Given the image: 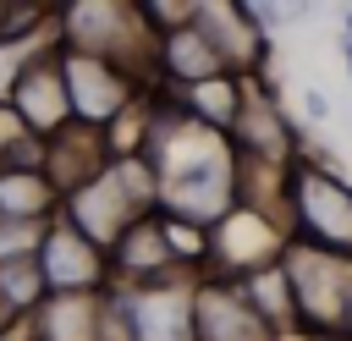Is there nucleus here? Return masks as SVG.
I'll list each match as a JSON object with an SVG mask.
<instances>
[{
  "instance_id": "obj_9",
  "label": "nucleus",
  "mask_w": 352,
  "mask_h": 341,
  "mask_svg": "<svg viewBox=\"0 0 352 341\" xmlns=\"http://www.w3.org/2000/svg\"><path fill=\"white\" fill-rule=\"evenodd\" d=\"M33 341H104V297L99 292L44 297L33 319Z\"/></svg>"
},
{
  "instance_id": "obj_10",
  "label": "nucleus",
  "mask_w": 352,
  "mask_h": 341,
  "mask_svg": "<svg viewBox=\"0 0 352 341\" xmlns=\"http://www.w3.org/2000/svg\"><path fill=\"white\" fill-rule=\"evenodd\" d=\"M160 60L170 77H187V82H209V77H226V66L214 60V50L204 44V33L192 28V16L182 28H165V44H160Z\"/></svg>"
},
{
  "instance_id": "obj_1",
  "label": "nucleus",
  "mask_w": 352,
  "mask_h": 341,
  "mask_svg": "<svg viewBox=\"0 0 352 341\" xmlns=\"http://www.w3.org/2000/svg\"><path fill=\"white\" fill-rule=\"evenodd\" d=\"M143 160L154 165V204H165L182 226H209L236 209V148L231 138L198 126L187 110L160 126Z\"/></svg>"
},
{
  "instance_id": "obj_4",
  "label": "nucleus",
  "mask_w": 352,
  "mask_h": 341,
  "mask_svg": "<svg viewBox=\"0 0 352 341\" xmlns=\"http://www.w3.org/2000/svg\"><path fill=\"white\" fill-rule=\"evenodd\" d=\"M126 341H192V292L176 280L116 292Z\"/></svg>"
},
{
  "instance_id": "obj_7",
  "label": "nucleus",
  "mask_w": 352,
  "mask_h": 341,
  "mask_svg": "<svg viewBox=\"0 0 352 341\" xmlns=\"http://www.w3.org/2000/svg\"><path fill=\"white\" fill-rule=\"evenodd\" d=\"M11 121L22 132H33L38 143L55 138L60 126H72V104H66V82H60V60H28L16 72V94H11Z\"/></svg>"
},
{
  "instance_id": "obj_5",
  "label": "nucleus",
  "mask_w": 352,
  "mask_h": 341,
  "mask_svg": "<svg viewBox=\"0 0 352 341\" xmlns=\"http://www.w3.org/2000/svg\"><path fill=\"white\" fill-rule=\"evenodd\" d=\"M192 341H280V324H270L242 280H209L192 292Z\"/></svg>"
},
{
  "instance_id": "obj_12",
  "label": "nucleus",
  "mask_w": 352,
  "mask_h": 341,
  "mask_svg": "<svg viewBox=\"0 0 352 341\" xmlns=\"http://www.w3.org/2000/svg\"><path fill=\"white\" fill-rule=\"evenodd\" d=\"M302 116L319 126V121H330V94L324 88H302Z\"/></svg>"
},
{
  "instance_id": "obj_14",
  "label": "nucleus",
  "mask_w": 352,
  "mask_h": 341,
  "mask_svg": "<svg viewBox=\"0 0 352 341\" xmlns=\"http://www.w3.org/2000/svg\"><path fill=\"white\" fill-rule=\"evenodd\" d=\"M280 341H341V336H280Z\"/></svg>"
},
{
  "instance_id": "obj_15",
  "label": "nucleus",
  "mask_w": 352,
  "mask_h": 341,
  "mask_svg": "<svg viewBox=\"0 0 352 341\" xmlns=\"http://www.w3.org/2000/svg\"><path fill=\"white\" fill-rule=\"evenodd\" d=\"M341 22H346V28H341V38H352V6H346V16H341Z\"/></svg>"
},
{
  "instance_id": "obj_6",
  "label": "nucleus",
  "mask_w": 352,
  "mask_h": 341,
  "mask_svg": "<svg viewBox=\"0 0 352 341\" xmlns=\"http://www.w3.org/2000/svg\"><path fill=\"white\" fill-rule=\"evenodd\" d=\"M60 82H66V104H72V121H82V126H110L121 110H126V99H132V82H126V72H116V66H104V60H94V55H60Z\"/></svg>"
},
{
  "instance_id": "obj_3",
  "label": "nucleus",
  "mask_w": 352,
  "mask_h": 341,
  "mask_svg": "<svg viewBox=\"0 0 352 341\" xmlns=\"http://www.w3.org/2000/svg\"><path fill=\"white\" fill-rule=\"evenodd\" d=\"M286 204H292V214H297L302 248L352 258V187H346L341 176H330L324 165H302V170H292Z\"/></svg>"
},
{
  "instance_id": "obj_13",
  "label": "nucleus",
  "mask_w": 352,
  "mask_h": 341,
  "mask_svg": "<svg viewBox=\"0 0 352 341\" xmlns=\"http://www.w3.org/2000/svg\"><path fill=\"white\" fill-rule=\"evenodd\" d=\"M341 60H346V77H352V38H341Z\"/></svg>"
},
{
  "instance_id": "obj_11",
  "label": "nucleus",
  "mask_w": 352,
  "mask_h": 341,
  "mask_svg": "<svg viewBox=\"0 0 352 341\" xmlns=\"http://www.w3.org/2000/svg\"><path fill=\"white\" fill-rule=\"evenodd\" d=\"M50 209H55V192H50L44 170H0V220L44 226Z\"/></svg>"
},
{
  "instance_id": "obj_8",
  "label": "nucleus",
  "mask_w": 352,
  "mask_h": 341,
  "mask_svg": "<svg viewBox=\"0 0 352 341\" xmlns=\"http://www.w3.org/2000/svg\"><path fill=\"white\" fill-rule=\"evenodd\" d=\"M33 264H38V280H44V297H72V292H94L104 258L99 248H88L66 220L60 226H44L38 248H33Z\"/></svg>"
},
{
  "instance_id": "obj_2",
  "label": "nucleus",
  "mask_w": 352,
  "mask_h": 341,
  "mask_svg": "<svg viewBox=\"0 0 352 341\" xmlns=\"http://www.w3.org/2000/svg\"><path fill=\"white\" fill-rule=\"evenodd\" d=\"M280 280H286V302L297 308V319L308 324V336H346L352 319V258L319 253V248H286L280 253Z\"/></svg>"
}]
</instances>
